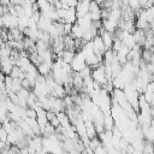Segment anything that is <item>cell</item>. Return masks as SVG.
Masks as SVG:
<instances>
[{
  "instance_id": "4",
  "label": "cell",
  "mask_w": 154,
  "mask_h": 154,
  "mask_svg": "<svg viewBox=\"0 0 154 154\" xmlns=\"http://www.w3.org/2000/svg\"><path fill=\"white\" fill-rule=\"evenodd\" d=\"M75 40H79V38H82L83 37V30L75 23L73 25H72V30H71V34H70Z\"/></svg>"
},
{
  "instance_id": "2",
  "label": "cell",
  "mask_w": 154,
  "mask_h": 154,
  "mask_svg": "<svg viewBox=\"0 0 154 154\" xmlns=\"http://www.w3.org/2000/svg\"><path fill=\"white\" fill-rule=\"evenodd\" d=\"M89 8H90V1H88V0L78 1V2H77V6H76L77 19L85 17V16L89 13Z\"/></svg>"
},
{
  "instance_id": "6",
  "label": "cell",
  "mask_w": 154,
  "mask_h": 154,
  "mask_svg": "<svg viewBox=\"0 0 154 154\" xmlns=\"http://www.w3.org/2000/svg\"><path fill=\"white\" fill-rule=\"evenodd\" d=\"M72 25H73V24H70V23H65V24H64V35H65V36L71 34Z\"/></svg>"
},
{
  "instance_id": "7",
  "label": "cell",
  "mask_w": 154,
  "mask_h": 154,
  "mask_svg": "<svg viewBox=\"0 0 154 154\" xmlns=\"http://www.w3.org/2000/svg\"><path fill=\"white\" fill-rule=\"evenodd\" d=\"M0 154H2V152H0Z\"/></svg>"
},
{
  "instance_id": "5",
  "label": "cell",
  "mask_w": 154,
  "mask_h": 154,
  "mask_svg": "<svg viewBox=\"0 0 154 154\" xmlns=\"http://www.w3.org/2000/svg\"><path fill=\"white\" fill-rule=\"evenodd\" d=\"M7 136H8V134L4 130L2 126H0V141H2V142H7Z\"/></svg>"
},
{
  "instance_id": "1",
  "label": "cell",
  "mask_w": 154,
  "mask_h": 154,
  "mask_svg": "<svg viewBox=\"0 0 154 154\" xmlns=\"http://www.w3.org/2000/svg\"><path fill=\"white\" fill-rule=\"evenodd\" d=\"M70 66H71V69H72L73 72H81V71L87 66V64H85V58L83 57V54H82L79 51L75 54V57H73V59H72Z\"/></svg>"
},
{
  "instance_id": "3",
  "label": "cell",
  "mask_w": 154,
  "mask_h": 154,
  "mask_svg": "<svg viewBox=\"0 0 154 154\" xmlns=\"http://www.w3.org/2000/svg\"><path fill=\"white\" fill-rule=\"evenodd\" d=\"M52 66L53 64H49V63H41L38 66H37V71H38V75L40 76H43V77H47L52 73Z\"/></svg>"
}]
</instances>
